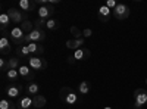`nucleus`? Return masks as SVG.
Here are the masks:
<instances>
[{"instance_id":"f704fd0d","label":"nucleus","mask_w":147,"mask_h":109,"mask_svg":"<svg viewBox=\"0 0 147 109\" xmlns=\"http://www.w3.org/2000/svg\"><path fill=\"white\" fill-rule=\"evenodd\" d=\"M146 84H147V78H146Z\"/></svg>"},{"instance_id":"aec40b11","label":"nucleus","mask_w":147,"mask_h":109,"mask_svg":"<svg viewBox=\"0 0 147 109\" xmlns=\"http://www.w3.org/2000/svg\"><path fill=\"white\" fill-rule=\"evenodd\" d=\"M40 90H41V87H40L37 83H30L28 86L25 87V91H27V94H28V96H32V97H34V96H37V94H38V93H40Z\"/></svg>"},{"instance_id":"c756f323","label":"nucleus","mask_w":147,"mask_h":109,"mask_svg":"<svg viewBox=\"0 0 147 109\" xmlns=\"http://www.w3.org/2000/svg\"><path fill=\"white\" fill-rule=\"evenodd\" d=\"M110 10H112V9H115L116 6H118V3H116V0H106V3H105Z\"/></svg>"},{"instance_id":"20e7f679","label":"nucleus","mask_w":147,"mask_h":109,"mask_svg":"<svg viewBox=\"0 0 147 109\" xmlns=\"http://www.w3.org/2000/svg\"><path fill=\"white\" fill-rule=\"evenodd\" d=\"M25 37H27V35H25V32L21 30V27H13L10 30V32H9L10 41H13L18 46H22L24 43H25Z\"/></svg>"},{"instance_id":"5701e85b","label":"nucleus","mask_w":147,"mask_h":109,"mask_svg":"<svg viewBox=\"0 0 147 109\" xmlns=\"http://www.w3.org/2000/svg\"><path fill=\"white\" fill-rule=\"evenodd\" d=\"M19 66H21V62H19V58L18 56L7 59V71L9 69H19Z\"/></svg>"},{"instance_id":"bb28decb","label":"nucleus","mask_w":147,"mask_h":109,"mask_svg":"<svg viewBox=\"0 0 147 109\" xmlns=\"http://www.w3.org/2000/svg\"><path fill=\"white\" fill-rule=\"evenodd\" d=\"M32 24H34V28L44 31V28H46V25H47V21H46V19H41V18H37V19L32 21Z\"/></svg>"},{"instance_id":"4468645a","label":"nucleus","mask_w":147,"mask_h":109,"mask_svg":"<svg viewBox=\"0 0 147 109\" xmlns=\"http://www.w3.org/2000/svg\"><path fill=\"white\" fill-rule=\"evenodd\" d=\"M16 56L21 58V59H27V60H30L32 58V55H31V52H30L27 44H22V46L16 47Z\"/></svg>"},{"instance_id":"423d86ee","label":"nucleus","mask_w":147,"mask_h":109,"mask_svg":"<svg viewBox=\"0 0 147 109\" xmlns=\"http://www.w3.org/2000/svg\"><path fill=\"white\" fill-rule=\"evenodd\" d=\"M7 15H9L12 22H13V24H19V25L24 21H27V12H22L21 9H16V7H10L7 10Z\"/></svg>"},{"instance_id":"39448f33","label":"nucleus","mask_w":147,"mask_h":109,"mask_svg":"<svg viewBox=\"0 0 147 109\" xmlns=\"http://www.w3.org/2000/svg\"><path fill=\"white\" fill-rule=\"evenodd\" d=\"M44 40H46V32H44L43 30L34 28L30 34H27L25 44H30V43H43Z\"/></svg>"},{"instance_id":"f8f14e48","label":"nucleus","mask_w":147,"mask_h":109,"mask_svg":"<svg viewBox=\"0 0 147 109\" xmlns=\"http://www.w3.org/2000/svg\"><path fill=\"white\" fill-rule=\"evenodd\" d=\"M31 106H34V102H32V96H28V94H24L18 99V103H16V109H31Z\"/></svg>"},{"instance_id":"6ab92c4d","label":"nucleus","mask_w":147,"mask_h":109,"mask_svg":"<svg viewBox=\"0 0 147 109\" xmlns=\"http://www.w3.org/2000/svg\"><path fill=\"white\" fill-rule=\"evenodd\" d=\"M10 18L7 15V12H3V14H0V30L2 31H6L10 25Z\"/></svg>"},{"instance_id":"f03ea898","label":"nucleus","mask_w":147,"mask_h":109,"mask_svg":"<svg viewBox=\"0 0 147 109\" xmlns=\"http://www.w3.org/2000/svg\"><path fill=\"white\" fill-rule=\"evenodd\" d=\"M132 96H134V108L136 109H141L144 105H147V90L136 89Z\"/></svg>"},{"instance_id":"f3484780","label":"nucleus","mask_w":147,"mask_h":109,"mask_svg":"<svg viewBox=\"0 0 147 109\" xmlns=\"http://www.w3.org/2000/svg\"><path fill=\"white\" fill-rule=\"evenodd\" d=\"M84 43H85V40H84V39H71V40H68V41H66V47L75 52V50L81 49V47L84 46Z\"/></svg>"},{"instance_id":"9d476101","label":"nucleus","mask_w":147,"mask_h":109,"mask_svg":"<svg viewBox=\"0 0 147 109\" xmlns=\"http://www.w3.org/2000/svg\"><path fill=\"white\" fill-rule=\"evenodd\" d=\"M10 50H12V44H10L9 34L6 31H2V37H0V52H2V55H9Z\"/></svg>"},{"instance_id":"dca6fc26","label":"nucleus","mask_w":147,"mask_h":109,"mask_svg":"<svg viewBox=\"0 0 147 109\" xmlns=\"http://www.w3.org/2000/svg\"><path fill=\"white\" fill-rule=\"evenodd\" d=\"M72 55H74V58H75V60H85V59H88L91 56V52H90V49L81 47V49L75 50Z\"/></svg>"},{"instance_id":"2f4dec72","label":"nucleus","mask_w":147,"mask_h":109,"mask_svg":"<svg viewBox=\"0 0 147 109\" xmlns=\"http://www.w3.org/2000/svg\"><path fill=\"white\" fill-rule=\"evenodd\" d=\"M93 35V30L91 28H85V30H82V37H91Z\"/></svg>"},{"instance_id":"9b49d317","label":"nucleus","mask_w":147,"mask_h":109,"mask_svg":"<svg viewBox=\"0 0 147 109\" xmlns=\"http://www.w3.org/2000/svg\"><path fill=\"white\" fill-rule=\"evenodd\" d=\"M18 72H19V77H21L22 80H25V81H31V83H32V80H34V77H35L34 71H32L28 65H21L19 69H18Z\"/></svg>"},{"instance_id":"a878e982","label":"nucleus","mask_w":147,"mask_h":109,"mask_svg":"<svg viewBox=\"0 0 147 109\" xmlns=\"http://www.w3.org/2000/svg\"><path fill=\"white\" fill-rule=\"evenodd\" d=\"M0 109H16V105L9 99H2L0 100Z\"/></svg>"},{"instance_id":"0eeeda50","label":"nucleus","mask_w":147,"mask_h":109,"mask_svg":"<svg viewBox=\"0 0 147 109\" xmlns=\"http://www.w3.org/2000/svg\"><path fill=\"white\" fill-rule=\"evenodd\" d=\"M55 6L52 5V3H49V5H44V6H40L38 9H37V14H38V18H41V19H46V21H49V19H52L53 18V15H55Z\"/></svg>"},{"instance_id":"4be33fe9","label":"nucleus","mask_w":147,"mask_h":109,"mask_svg":"<svg viewBox=\"0 0 147 109\" xmlns=\"http://www.w3.org/2000/svg\"><path fill=\"white\" fill-rule=\"evenodd\" d=\"M6 78H7L9 83H18V80L21 78L18 69H9V71L6 72Z\"/></svg>"},{"instance_id":"cd10ccee","label":"nucleus","mask_w":147,"mask_h":109,"mask_svg":"<svg viewBox=\"0 0 147 109\" xmlns=\"http://www.w3.org/2000/svg\"><path fill=\"white\" fill-rule=\"evenodd\" d=\"M59 25H60L59 21L52 18V19H49V21H47V25H46V28H47V30H50V31H55V30H57V28H59Z\"/></svg>"},{"instance_id":"c85d7f7f","label":"nucleus","mask_w":147,"mask_h":109,"mask_svg":"<svg viewBox=\"0 0 147 109\" xmlns=\"http://www.w3.org/2000/svg\"><path fill=\"white\" fill-rule=\"evenodd\" d=\"M71 34H72V37L74 39H82V31L78 28V27H71Z\"/></svg>"},{"instance_id":"6e6552de","label":"nucleus","mask_w":147,"mask_h":109,"mask_svg":"<svg viewBox=\"0 0 147 109\" xmlns=\"http://www.w3.org/2000/svg\"><path fill=\"white\" fill-rule=\"evenodd\" d=\"M28 66L32 71H44L47 68V60L43 59V58H40V56H32L28 60Z\"/></svg>"},{"instance_id":"1a4fd4ad","label":"nucleus","mask_w":147,"mask_h":109,"mask_svg":"<svg viewBox=\"0 0 147 109\" xmlns=\"http://www.w3.org/2000/svg\"><path fill=\"white\" fill-rule=\"evenodd\" d=\"M112 14L115 15L116 19L119 21H124L129 16V7L125 5V3H118V6L112 10Z\"/></svg>"},{"instance_id":"7ed1b4c3","label":"nucleus","mask_w":147,"mask_h":109,"mask_svg":"<svg viewBox=\"0 0 147 109\" xmlns=\"http://www.w3.org/2000/svg\"><path fill=\"white\" fill-rule=\"evenodd\" d=\"M24 91V87L21 86L19 83H9L6 89H5V93L7 97L10 99H16V97H21V94Z\"/></svg>"},{"instance_id":"7c9ffc66","label":"nucleus","mask_w":147,"mask_h":109,"mask_svg":"<svg viewBox=\"0 0 147 109\" xmlns=\"http://www.w3.org/2000/svg\"><path fill=\"white\" fill-rule=\"evenodd\" d=\"M0 69H2V72H7V60L6 59H0Z\"/></svg>"},{"instance_id":"412c9836","label":"nucleus","mask_w":147,"mask_h":109,"mask_svg":"<svg viewBox=\"0 0 147 109\" xmlns=\"http://www.w3.org/2000/svg\"><path fill=\"white\" fill-rule=\"evenodd\" d=\"M32 102H34V108L35 109H41V108L46 106L47 99L44 97L43 94H37V96H34V97H32Z\"/></svg>"},{"instance_id":"ddd939ff","label":"nucleus","mask_w":147,"mask_h":109,"mask_svg":"<svg viewBox=\"0 0 147 109\" xmlns=\"http://www.w3.org/2000/svg\"><path fill=\"white\" fill-rule=\"evenodd\" d=\"M97 16H99V19L102 22H107L110 19V16H112V10H110L106 5H102L99 7V12H97Z\"/></svg>"},{"instance_id":"2eb2a0df","label":"nucleus","mask_w":147,"mask_h":109,"mask_svg":"<svg viewBox=\"0 0 147 109\" xmlns=\"http://www.w3.org/2000/svg\"><path fill=\"white\" fill-rule=\"evenodd\" d=\"M18 6L22 12H32L37 7V3L32 2V0H19Z\"/></svg>"},{"instance_id":"a211bd4d","label":"nucleus","mask_w":147,"mask_h":109,"mask_svg":"<svg viewBox=\"0 0 147 109\" xmlns=\"http://www.w3.org/2000/svg\"><path fill=\"white\" fill-rule=\"evenodd\" d=\"M27 46H28L31 55H34V56H40V55L44 53V47H43L41 43H30Z\"/></svg>"},{"instance_id":"393cba45","label":"nucleus","mask_w":147,"mask_h":109,"mask_svg":"<svg viewBox=\"0 0 147 109\" xmlns=\"http://www.w3.org/2000/svg\"><path fill=\"white\" fill-rule=\"evenodd\" d=\"M19 27H21V30H22L24 32H27V34H30V32H31V31L34 30V24H32L31 21H28V19H27V21H24V22L21 24Z\"/></svg>"},{"instance_id":"b1692460","label":"nucleus","mask_w":147,"mask_h":109,"mask_svg":"<svg viewBox=\"0 0 147 109\" xmlns=\"http://www.w3.org/2000/svg\"><path fill=\"white\" fill-rule=\"evenodd\" d=\"M91 90V86L88 81H81L78 84V93L80 94H88V91Z\"/></svg>"},{"instance_id":"72a5a7b5","label":"nucleus","mask_w":147,"mask_h":109,"mask_svg":"<svg viewBox=\"0 0 147 109\" xmlns=\"http://www.w3.org/2000/svg\"><path fill=\"white\" fill-rule=\"evenodd\" d=\"M103 109H113L112 106H106V108H103Z\"/></svg>"},{"instance_id":"473e14b6","label":"nucleus","mask_w":147,"mask_h":109,"mask_svg":"<svg viewBox=\"0 0 147 109\" xmlns=\"http://www.w3.org/2000/svg\"><path fill=\"white\" fill-rule=\"evenodd\" d=\"M68 64H75V58H74V55H68Z\"/></svg>"},{"instance_id":"f257e3e1","label":"nucleus","mask_w":147,"mask_h":109,"mask_svg":"<svg viewBox=\"0 0 147 109\" xmlns=\"http://www.w3.org/2000/svg\"><path fill=\"white\" fill-rule=\"evenodd\" d=\"M59 96L66 105H77L80 102L78 94L75 93V90L71 89V87H62L59 91Z\"/></svg>"}]
</instances>
